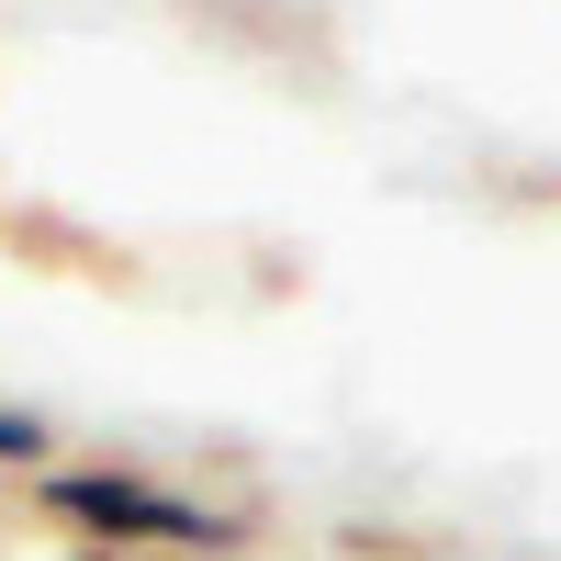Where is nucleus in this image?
<instances>
[{"label":"nucleus","mask_w":561,"mask_h":561,"mask_svg":"<svg viewBox=\"0 0 561 561\" xmlns=\"http://www.w3.org/2000/svg\"><path fill=\"white\" fill-rule=\"evenodd\" d=\"M45 517L102 528V539H169V550H225L237 539V517H214V505L169 494L147 472H45Z\"/></svg>","instance_id":"nucleus-1"},{"label":"nucleus","mask_w":561,"mask_h":561,"mask_svg":"<svg viewBox=\"0 0 561 561\" xmlns=\"http://www.w3.org/2000/svg\"><path fill=\"white\" fill-rule=\"evenodd\" d=\"M0 460H23V472H34V460H45V415H12V404H0Z\"/></svg>","instance_id":"nucleus-2"}]
</instances>
